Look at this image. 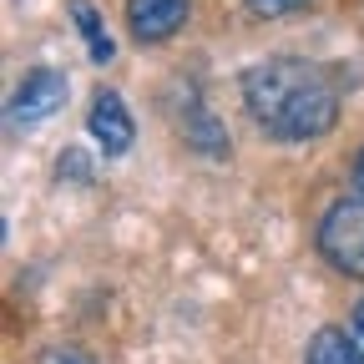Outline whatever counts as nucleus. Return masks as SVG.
Instances as JSON below:
<instances>
[{"instance_id":"7","label":"nucleus","mask_w":364,"mask_h":364,"mask_svg":"<svg viewBox=\"0 0 364 364\" xmlns=\"http://www.w3.org/2000/svg\"><path fill=\"white\" fill-rule=\"evenodd\" d=\"M66 16L76 21V36L86 41V56L91 61H97V66L117 61V41L107 36V21H102V11L91 6V0H66Z\"/></svg>"},{"instance_id":"9","label":"nucleus","mask_w":364,"mask_h":364,"mask_svg":"<svg viewBox=\"0 0 364 364\" xmlns=\"http://www.w3.org/2000/svg\"><path fill=\"white\" fill-rule=\"evenodd\" d=\"M243 6H248L258 21H284V16H299V11H309L314 0H243Z\"/></svg>"},{"instance_id":"4","label":"nucleus","mask_w":364,"mask_h":364,"mask_svg":"<svg viewBox=\"0 0 364 364\" xmlns=\"http://www.w3.org/2000/svg\"><path fill=\"white\" fill-rule=\"evenodd\" d=\"M86 136L97 142V152H102L107 162H117V157L132 152V142H136V122H132V107L122 102V91L102 86L97 97H91V107H86Z\"/></svg>"},{"instance_id":"2","label":"nucleus","mask_w":364,"mask_h":364,"mask_svg":"<svg viewBox=\"0 0 364 364\" xmlns=\"http://www.w3.org/2000/svg\"><path fill=\"white\" fill-rule=\"evenodd\" d=\"M314 248L334 273L364 279V193H339L314 223Z\"/></svg>"},{"instance_id":"12","label":"nucleus","mask_w":364,"mask_h":364,"mask_svg":"<svg viewBox=\"0 0 364 364\" xmlns=\"http://www.w3.org/2000/svg\"><path fill=\"white\" fill-rule=\"evenodd\" d=\"M354 193H364V147L354 152Z\"/></svg>"},{"instance_id":"11","label":"nucleus","mask_w":364,"mask_h":364,"mask_svg":"<svg viewBox=\"0 0 364 364\" xmlns=\"http://www.w3.org/2000/svg\"><path fill=\"white\" fill-rule=\"evenodd\" d=\"M349 344H354V354H359V364H364V299H359L354 314H349Z\"/></svg>"},{"instance_id":"10","label":"nucleus","mask_w":364,"mask_h":364,"mask_svg":"<svg viewBox=\"0 0 364 364\" xmlns=\"http://www.w3.org/2000/svg\"><path fill=\"white\" fill-rule=\"evenodd\" d=\"M41 364H97L91 354H81V349H71V344H51L41 354Z\"/></svg>"},{"instance_id":"8","label":"nucleus","mask_w":364,"mask_h":364,"mask_svg":"<svg viewBox=\"0 0 364 364\" xmlns=\"http://www.w3.org/2000/svg\"><path fill=\"white\" fill-rule=\"evenodd\" d=\"M304 364H359V354H354V344H349V329L324 324V329H318V334L309 339Z\"/></svg>"},{"instance_id":"3","label":"nucleus","mask_w":364,"mask_h":364,"mask_svg":"<svg viewBox=\"0 0 364 364\" xmlns=\"http://www.w3.org/2000/svg\"><path fill=\"white\" fill-rule=\"evenodd\" d=\"M66 91H71L66 71L31 66L21 76V86L11 91V127H41V122H51L61 112V102H66Z\"/></svg>"},{"instance_id":"1","label":"nucleus","mask_w":364,"mask_h":364,"mask_svg":"<svg viewBox=\"0 0 364 364\" xmlns=\"http://www.w3.org/2000/svg\"><path fill=\"white\" fill-rule=\"evenodd\" d=\"M238 97H243V112L253 117V127L268 142H284V147L324 142L344 112L339 76L304 56H268V61L243 66Z\"/></svg>"},{"instance_id":"6","label":"nucleus","mask_w":364,"mask_h":364,"mask_svg":"<svg viewBox=\"0 0 364 364\" xmlns=\"http://www.w3.org/2000/svg\"><path fill=\"white\" fill-rule=\"evenodd\" d=\"M182 136H188V147L203 152V157H228V127L198 97H188V107H182Z\"/></svg>"},{"instance_id":"5","label":"nucleus","mask_w":364,"mask_h":364,"mask_svg":"<svg viewBox=\"0 0 364 364\" xmlns=\"http://www.w3.org/2000/svg\"><path fill=\"white\" fill-rule=\"evenodd\" d=\"M193 16V0H127V36L136 46H167Z\"/></svg>"}]
</instances>
